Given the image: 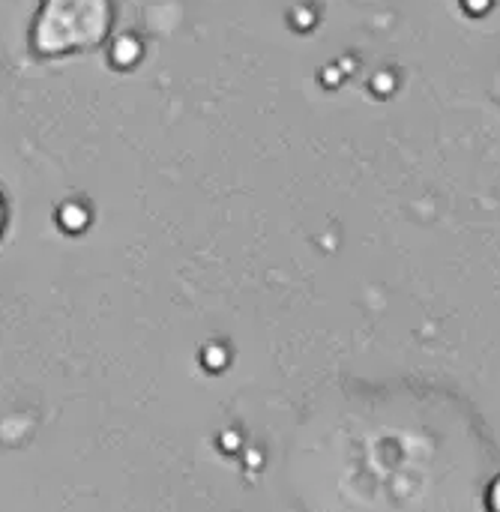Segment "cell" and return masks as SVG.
<instances>
[{"mask_svg": "<svg viewBox=\"0 0 500 512\" xmlns=\"http://www.w3.org/2000/svg\"><path fill=\"white\" fill-rule=\"evenodd\" d=\"M108 24V0H42L33 21V48L42 57H63L96 45Z\"/></svg>", "mask_w": 500, "mask_h": 512, "instance_id": "cell-1", "label": "cell"}, {"mask_svg": "<svg viewBox=\"0 0 500 512\" xmlns=\"http://www.w3.org/2000/svg\"><path fill=\"white\" fill-rule=\"evenodd\" d=\"M6 225H9V207H6V198H3V192H0V240H3V234H6Z\"/></svg>", "mask_w": 500, "mask_h": 512, "instance_id": "cell-2", "label": "cell"}]
</instances>
